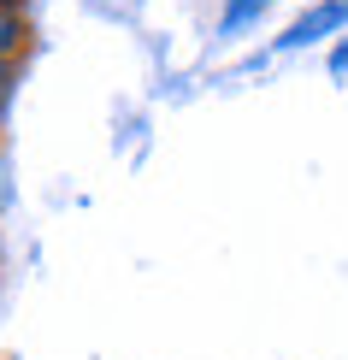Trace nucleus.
I'll use <instances>...</instances> for the list:
<instances>
[{"label": "nucleus", "instance_id": "nucleus-5", "mask_svg": "<svg viewBox=\"0 0 348 360\" xmlns=\"http://www.w3.org/2000/svg\"><path fill=\"white\" fill-rule=\"evenodd\" d=\"M0 201H6V166H0Z\"/></svg>", "mask_w": 348, "mask_h": 360}, {"label": "nucleus", "instance_id": "nucleus-7", "mask_svg": "<svg viewBox=\"0 0 348 360\" xmlns=\"http://www.w3.org/2000/svg\"><path fill=\"white\" fill-rule=\"evenodd\" d=\"M0 12H12V6H6V0H0Z\"/></svg>", "mask_w": 348, "mask_h": 360}, {"label": "nucleus", "instance_id": "nucleus-4", "mask_svg": "<svg viewBox=\"0 0 348 360\" xmlns=\"http://www.w3.org/2000/svg\"><path fill=\"white\" fill-rule=\"evenodd\" d=\"M330 77H337V83L348 77V41H342V48H337V53H330Z\"/></svg>", "mask_w": 348, "mask_h": 360}, {"label": "nucleus", "instance_id": "nucleus-6", "mask_svg": "<svg viewBox=\"0 0 348 360\" xmlns=\"http://www.w3.org/2000/svg\"><path fill=\"white\" fill-rule=\"evenodd\" d=\"M0 95H6V65H0Z\"/></svg>", "mask_w": 348, "mask_h": 360}, {"label": "nucleus", "instance_id": "nucleus-3", "mask_svg": "<svg viewBox=\"0 0 348 360\" xmlns=\"http://www.w3.org/2000/svg\"><path fill=\"white\" fill-rule=\"evenodd\" d=\"M18 41H24V18L18 12H0V65L18 53Z\"/></svg>", "mask_w": 348, "mask_h": 360}, {"label": "nucleus", "instance_id": "nucleus-1", "mask_svg": "<svg viewBox=\"0 0 348 360\" xmlns=\"http://www.w3.org/2000/svg\"><path fill=\"white\" fill-rule=\"evenodd\" d=\"M348 24V0H325V6H313V12H301V18L278 36V48L290 53V48H313L319 36H330V30H342Z\"/></svg>", "mask_w": 348, "mask_h": 360}, {"label": "nucleus", "instance_id": "nucleus-2", "mask_svg": "<svg viewBox=\"0 0 348 360\" xmlns=\"http://www.w3.org/2000/svg\"><path fill=\"white\" fill-rule=\"evenodd\" d=\"M266 6H271V0H231V6H224V18H219V36H236V30L254 24Z\"/></svg>", "mask_w": 348, "mask_h": 360}]
</instances>
